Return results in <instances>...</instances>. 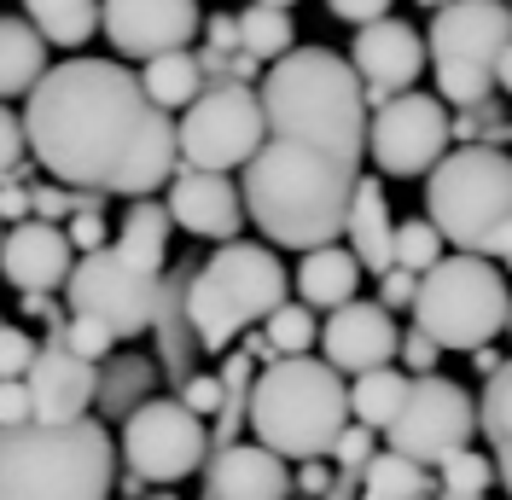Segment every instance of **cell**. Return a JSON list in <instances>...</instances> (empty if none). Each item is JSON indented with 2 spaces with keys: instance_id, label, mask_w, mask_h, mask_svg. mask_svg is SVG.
Instances as JSON below:
<instances>
[{
  "instance_id": "obj_1",
  "label": "cell",
  "mask_w": 512,
  "mask_h": 500,
  "mask_svg": "<svg viewBox=\"0 0 512 500\" xmlns=\"http://www.w3.org/2000/svg\"><path fill=\"white\" fill-rule=\"evenodd\" d=\"M30 157L82 192L152 198L181 169V123L152 105L146 82L111 59L53 64L24 99Z\"/></svg>"
},
{
  "instance_id": "obj_2",
  "label": "cell",
  "mask_w": 512,
  "mask_h": 500,
  "mask_svg": "<svg viewBox=\"0 0 512 500\" xmlns=\"http://www.w3.org/2000/svg\"><path fill=\"white\" fill-rule=\"evenodd\" d=\"M239 187H245V210H251V227H262V239L303 256V250L344 239L361 163L326 152L315 140L268 134L262 152L245 163Z\"/></svg>"
},
{
  "instance_id": "obj_3",
  "label": "cell",
  "mask_w": 512,
  "mask_h": 500,
  "mask_svg": "<svg viewBox=\"0 0 512 500\" xmlns=\"http://www.w3.org/2000/svg\"><path fill=\"white\" fill-rule=\"evenodd\" d=\"M262 111H268V134H291V140H315L326 152L361 163L367 157V128H373V105H367V82L344 53L332 47H291L286 59L262 70Z\"/></svg>"
},
{
  "instance_id": "obj_4",
  "label": "cell",
  "mask_w": 512,
  "mask_h": 500,
  "mask_svg": "<svg viewBox=\"0 0 512 500\" xmlns=\"http://www.w3.org/2000/svg\"><path fill=\"white\" fill-rule=\"evenodd\" d=\"M123 448L111 425L82 413L70 425H0V500H111Z\"/></svg>"
},
{
  "instance_id": "obj_5",
  "label": "cell",
  "mask_w": 512,
  "mask_h": 500,
  "mask_svg": "<svg viewBox=\"0 0 512 500\" xmlns=\"http://www.w3.org/2000/svg\"><path fill=\"white\" fill-rule=\"evenodd\" d=\"M355 425L350 384L332 361L315 355H280L274 367L256 373L251 431L286 460H326L332 442Z\"/></svg>"
},
{
  "instance_id": "obj_6",
  "label": "cell",
  "mask_w": 512,
  "mask_h": 500,
  "mask_svg": "<svg viewBox=\"0 0 512 500\" xmlns=\"http://www.w3.org/2000/svg\"><path fill=\"white\" fill-rule=\"evenodd\" d=\"M425 216L454 250H478L512 268V152L460 146L425 175Z\"/></svg>"
},
{
  "instance_id": "obj_7",
  "label": "cell",
  "mask_w": 512,
  "mask_h": 500,
  "mask_svg": "<svg viewBox=\"0 0 512 500\" xmlns=\"http://www.w3.org/2000/svg\"><path fill=\"white\" fill-rule=\"evenodd\" d=\"M286 297H291V274L280 268L274 250L251 245V239H227V245H216V256H204L192 268L187 314L204 355H227L256 320H268Z\"/></svg>"
},
{
  "instance_id": "obj_8",
  "label": "cell",
  "mask_w": 512,
  "mask_h": 500,
  "mask_svg": "<svg viewBox=\"0 0 512 500\" xmlns=\"http://www.w3.org/2000/svg\"><path fill=\"white\" fill-rule=\"evenodd\" d=\"M512 320V291L507 274L495 256H478V250H454L443 256L431 274H419V297H414V326L431 332L443 349H472L495 344Z\"/></svg>"
},
{
  "instance_id": "obj_9",
  "label": "cell",
  "mask_w": 512,
  "mask_h": 500,
  "mask_svg": "<svg viewBox=\"0 0 512 500\" xmlns=\"http://www.w3.org/2000/svg\"><path fill=\"white\" fill-rule=\"evenodd\" d=\"M117 448H123V466L134 477H146L152 489H175L210 466L216 437H210V419L192 413L181 396H152L140 413L123 419Z\"/></svg>"
},
{
  "instance_id": "obj_10",
  "label": "cell",
  "mask_w": 512,
  "mask_h": 500,
  "mask_svg": "<svg viewBox=\"0 0 512 500\" xmlns=\"http://www.w3.org/2000/svg\"><path fill=\"white\" fill-rule=\"evenodd\" d=\"M268 140V111L251 82H210L181 111V163L192 169H245Z\"/></svg>"
},
{
  "instance_id": "obj_11",
  "label": "cell",
  "mask_w": 512,
  "mask_h": 500,
  "mask_svg": "<svg viewBox=\"0 0 512 500\" xmlns=\"http://www.w3.org/2000/svg\"><path fill=\"white\" fill-rule=\"evenodd\" d=\"M448 146H454V111L448 99L419 94V88L384 99L367 128V157L390 181H425L448 157Z\"/></svg>"
},
{
  "instance_id": "obj_12",
  "label": "cell",
  "mask_w": 512,
  "mask_h": 500,
  "mask_svg": "<svg viewBox=\"0 0 512 500\" xmlns=\"http://www.w3.org/2000/svg\"><path fill=\"white\" fill-rule=\"evenodd\" d=\"M158 291H163V274H140V268H128L123 256H117V245L76 256L70 285H64L70 314H99V320H111L117 338H140V332H152V320H158Z\"/></svg>"
},
{
  "instance_id": "obj_13",
  "label": "cell",
  "mask_w": 512,
  "mask_h": 500,
  "mask_svg": "<svg viewBox=\"0 0 512 500\" xmlns=\"http://www.w3.org/2000/svg\"><path fill=\"white\" fill-rule=\"evenodd\" d=\"M384 437H390L396 454H408L419 466H443L448 454L472 448V437H478V402L454 378L425 373V378H414L408 407L396 413V425Z\"/></svg>"
},
{
  "instance_id": "obj_14",
  "label": "cell",
  "mask_w": 512,
  "mask_h": 500,
  "mask_svg": "<svg viewBox=\"0 0 512 500\" xmlns=\"http://www.w3.org/2000/svg\"><path fill=\"white\" fill-rule=\"evenodd\" d=\"M99 30L111 35V47L123 59H158L187 47L204 30L198 0H99Z\"/></svg>"
},
{
  "instance_id": "obj_15",
  "label": "cell",
  "mask_w": 512,
  "mask_h": 500,
  "mask_svg": "<svg viewBox=\"0 0 512 500\" xmlns=\"http://www.w3.org/2000/svg\"><path fill=\"white\" fill-rule=\"evenodd\" d=\"M431 64H501L512 47V0H443L425 30Z\"/></svg>"
},
{
  "instance_id": "obj_16",
  "label": "cell",
  "mask_w": 512,
  "mask_h": 500,
  "mask_svg": "<svg viewBox=\"0 0 512 500\" xmlns=\"http://www.w3.org/2000/svg\"><path fill=\"white\" fill-rule=\"evenodd\" d=\"M431 59V47H425V35L408 24V18H379V24H361L350 41V64L361 70V82H367V105L379 111L384 99L408 94L419 82V70Z\"/></svg>"
},
{
  "instance_id": "obj_17",
  "label": "cell",
  "mask_w": 512,
  "mask_h": 500,
  "mask_svg": "<svg viewBox=\"0 0 512 500\" xmlns=\"http://www.w3.org/2000/svg\"><path fill=\"white\" fill-rule=\"evenodd\" d=\"M169 216L181 233L192 239H210V245H227V239H239L245 233V187H233V175L222 169H192L181 163L175 169V181H169Z\"/></svg>"
},
{
  "instance_id": "obj_18",
  "label": "cell",
  "mask_w": 512,
  "mask_h": 500,
  "mask_svg": "<svg viewBox=\"0 0 512 500\" xmlns=\"http://www.w3.org/2000/svg\"><path fill=\"white\" fill-rule=\"evenodd\" d=\"M390 314L396 309L361 303V297H350L344 309H332L326 320H320V349H326V361H332L344 378L390 367V361L402 355V326H396Z\"/></svg>"
},
{
  "instance_id": "obj_19",
  "label": "cell",
  "mask_w": 512,
  "mask_h": 500,
  "mask_svg": "<svg viewBox=\"0 0 512 500\" xmlns=\"http://www.w3.org/2000/svg\"><path fill=\"white\" fill-rule=\"evenodd\" d=\"M24 384H30V396H35V419L41 425H70L99 396V361L76 355L59 332H47V344L35 355V367L24 373Z\"/></svg>"
},
{
  "instance_id": "obj_20",
  "label": "cell",
  "mask_w": 512,
  "mask_h": 500,
  "mask_svg": "<svg viewBox=\"0 0 512 500\" xmlns=\"http://www.w3.org/2000/svg\"><path fill=\"white\" fill-rule=\"evenodd\" d=\"M76 268V245L64 233V221H18L0 239V280L12 291H64Z\"/></svg>"
},
{
  "instance_id": "obj_21",
  "label": "cell",
  "mask_w": 512,
  "mask_h": 500,
  "mask_svg": "<svg viewBox=\"0 0 512 500\" xmlns=\"http://www.w3.org/2000/svg\"><path fill=\"white\" fill-rule=\"evenodd\" d=\"M297 477H291L286 454H274L268 442H222L210 448V466H204V495L210 500H291Z\"/></svg>"
},
{
  "instance_id": "obj_22",
  "label": "cell",
  "mask_w": 512,
  "mask_h": 500,
  "mask_svg": "<svg viewBox=\"0 0 512 500\" xmlns=\"http://www.w3.org/2000/svg\"><path fill=\"white\" fill-rule=\"evenodd\" d=\"M192 268H198V262H175V268L163 274L158 320H152V332H158V367H163V378H169L175 390H181V384L198 373V361H204V344H198V332H192V314H187Z\"/></svg>"
},
{
  "instance_id": "obj_23",
  "label": "cell",
  "mask_w": 512,
  "mask_h": 500,
  "mask_svg": "<svg viewBox=\"0 0 512 500\" xmlns=\"http://www.w3.org/2000/svg\"><path fill=\"white\" fill-rule=\"evenodd\" d=\"M396 227H402V221L390 216V192H384V181H367V175H361L355 204H350V227H344V245L361 256L367 274L396 268Z\"/></svg>"
},
{
  "instance_id": "obj_24",
  "label": "cell",
  "mask_w": 512,
  "mask_h": 500,
  "mask_svg": "<svg viewBox=\"0 0 512 500\" xmlns=\"http://www.w3.org/2000/svg\"><path fill=\"white\" fill-rule=\"evenodd\" d=\"M158 378L163 367L152 361V355H134V349H111L105 361H99V419L105 425H123L128 413H140V407L158 396Z\"/></svg>"
},
{
  "instance_id": "obj_25",
  "label": "cell",
  "mask_w": 512,
  "mask_h": 500,
  "mask_svg": "<svg viewBox=\"0 0 512 500\" xmlns=\"http://www.w3.org/2000/svg\"><path fill=\"white\" fill-rule=\"evenodd\" d=\"M361 256H355L344 239L338 245H320V250H303L297 256V297L309 303V309H344L355 297V285H361Z\"/></svg>"
},
{
  "instance_id": "obj_26",
  "label": "cell",
  "mask_w": 512,
  "mask_h": 500,
  "mask_svg": "<svg viewBox=\"0 0 512 500\" xmlns=\"http://www.w3.org/2000/svg\"><path fill=\"white\" fill-rule=\"evenodd\" d=\"M169 233H175V216H169V204H158V192L152 198H128L123 210V227H117V256H123L128 268H140V274H163V262H169Z\"/></svg>"
},
{
  "instance_id": "obj_27",
  "label": "cell",
  "mask_w": 512,
  "mask_h": 500,
  "mask_svg": "<svg viewBox=\"0 0 512 500\" xmlns=\"http://www.w3.org/2000/svg\"><path fill=\"white\" fill-rule=\"evenodd\" d=\"M47 35L35 30L30 18H18V12H0V99H30L35 82L53 70L47 64Z\"/></svg>"
},
{
  "instance_id": "obj_28",
  "label": "cell",
  "mask_w": 512,
  "mask_h": 500,
  "mask_svg": "<svg viewBox=\"0 0 512 500\" xmlns=\"http://www.w3.org/2000/svg\"><path fill=\"white\" fill-rule=\"evenodd\" d=\"M408 390H414V373H408L402 361L373 367V373H355L350 378V413L361 425H373V431H390L396 413L408 407Z\"/></svg>"
},
{
  "instance_id": "obj_29",
  "label": "cell",
  "mask_w": 512,
  "mask_h": 500,
  "mask_svg": "<svg viewBox=\"0 0 512 500\" xmlns=\"http://www.w3.org/2000/svg\"><path fill=\"white\" fill-rule=\"evenodd\" d=\"M140 82H146L152 105H163V111H187L192 99L210 88V76H204V59H198V53H187V47H175V53H158V59H146Z\"/></svg>"
},
{
  "instance_id": "obj_30",
  "label": "cell",
  "mask_w": 512,
  "mask_h": 500,
  "mask_svg": "<svg viewBox=\"0 0 512 500\" xmlns=\"http://www.w3.org/2000/svg\"><path fill=\"white\" fill-rule=\"evenodd\" d=\"M361 495H373V500H437L443 483H431L419 460H408V454L390 448V454H373V466L361 471Z\"/></svg>"
},
{
  "instance_id": "obj_31",
  "label": "cell",
  "mask_w": 512,
  "mask_h": 500,
  "mask_svg": "<svg viewBox=\"0 0 512 500\" xmlns=\"http://www.w3.org/2000/svg\"><path fill=\"white\" fill-rule=\"evenodd\" d=\"M24 18L53 47H82L99 30V0H24Z\"/></svg>"
},
{
  "instance_id": "obj_32",
  "label": "cell",
  "mask_w": 512,
  "mask_h": 500,
  "mask_svg": "<svg viewBox=\"0 0 512 500\" xmlns=\"http://www.w3.org/2000/svg\"><path fill=\"white\" fill-rule=\"evenodd\" d=\"M239 41H245V53H256L262 64L286 59L291 47H297V24H291L286 6H262L251 0L245 12H239Z\"/></svg>"
},
{
  "instance_id": "obj_33",
  "label": "cell",
  "mask_w": 512,
  "mask_h": 500,
  "mask_svg": "<svg viewBox=\"0 0 512 500\" xmlns=\"http://www.w3.org/2000/svg\"><path fill=\"white\" fill-rule=\"evenodd\" d=\"M262 332L274 338V349H280V355H309V349L320 344V320H315V309H309L303 297H286L280 309L262 320Z\"/></svg>"
},
{
  "instance_id": "obj_34",
  "label": "cell",
  "mask_w": 512,
  "mask_h": 500,
  "mask_svg": "<svg viewBox=\"0 0 512 500\" xmlns=\"http://www.w3.org/2000/svg\"><path fill=\"white\" fill-rule=\"evenodd\" d=\"M495 88H501V82H495L489 64H437V99H448L454 111L495 99Z\"/></svg>"
},
{
  "instance_id": "obj_35",
  "label": "cell",
  "mask_w": 512,
  "mask_h": 500,
  "mask_svg": "<svg viewBox=\"0 0 512 500\" xmlns=\"http://www.w3.org/2000/svg\"><path fill=\"white\" fill-rule=\"evenodd\" d=\"M443 233H437V221L431 216H414V221H402L396 227V262L402 268H414V274H431L437 262H443Z\"/></svg>"
},
{
  "instance_id": "obj_36",
  "label": "cell",
  "mask_w": 512,
  "mask_h": 500,
  "mask_svg": "<svg viewBox=\"0 0 512 500\" xmlns=\"http://www.w3.org/2000/svg\"><path fill=\"white\" fill-rule=\"evenodd\" d=\"M495 477H501L495 454H483V448H460V454H448L443 466H437V483L454 489V495H489Z\"/></svg>"
},
{
  "instance_id": "obj_37",
  "label": "cell",
  "mask_w": 512,
  "mask_h": 500,
  "mask_svg": "<svg viewBox=\"0 0 512 500\" xmlns=\"http://www.w3.org/2000/svg\"><path fill=\"white\" fill-rule=\"evenodd\" d=\"M478 425H483V437H489V448H495V442H512V361H501L495 373L483 378Z\"/></svg>"
},
{
  "instance_id": "obj_38",
  "label": "cell",
  "mask_w": 512,
  "mask_h": 500,
  "mask_svg": "<svg viewBox=\"0 0 512 500\" xmlns=\"http://www.w3.org/2000/svg\"><path fill=\"white\" fill-rule=\"evenodd\" d=\"M454 140H460V146H507L512 140V117L495 111V99L466 105V111H454Z\"/></svg>"
},
{
  "instance_id": "obj_39",
  "label": "cell",
  "mask_w": 512,
  "mask_h": 500,
  "mask_svg": "<svg viewBox=\"0 0 512 500\" xmlns=\"http://www.w3.org/2000/svg\"><path fill=\"white\" fill-rule=\"evenodd\" d=\"M53 332H59V338L76 349V355H88V361H105L111 349L123 344V338L111 332V320H99V314H70V320H59Z\"/></svg>"
},
{
  "instance_id": "obj_40",
  "label": "cell",
  "mask_w": 512,
  "mask_h": 500,
  "mask_svg": "<svg viewBox=\"0 0 512 500\" xmlns=\"http://www.w3.org/2000/svg\"><path fill=\"white\" fill-rule=\"evenodd\" d=\"M24 157H30V128H24L18 111H6V99H0V187L24 175Z\"/></svg>"
},
{
  "instance_id": "obj_41",
  "label": "cell",
  "mask_w": 512,
  "mask_h": 500,
  "mask_svg": "<svg viewBox=\"0 0 512 500\" xmlns=\"http://www.w3.org/2000/svg\"><path fill=\"white\" fill-rule=\"evenodd\" d=\"M373 437H379V431L355 419L350 431H344V437L332 442V454H326V460H332V466L344 471V477H361V471L373 466Z\"/></svg>"
},
{
  "instance_id": "obj_42",
  "label": "cell",
  "mask_w": 512,
  "mask_h": 500,
  "mask_svg": "<svg viewBox=\"0 0 512 500\" xmlns=\"http://www.w3.org/2000/svg\"><path fill=\"white\" fill-rule=\"evenodd\" d=\"M35 355H41V344H35L30 332L0 320V378H24L35 367Z\"/></svg>"
},
{
  "instance_id": "obj_43",
  "label": "cell",
  "mask_w": 512,
  "mask_h": 500,
  "mask_svg": "<svg viewBox=\"0 0 512 500\" xmlns=\"http://www.w3.org/2000/svg\"><path fill=\"white\" fill-rule=\"evenodd\" d=\"M181 402L192 407V413H204L210 425H216V413H222V373H192L181 390H175Z\"/></svg>"
},
{
  "instance_id": "obj_44",
  "label": "cell",
  "mask_w": 512,
  "mask_h": 500,
  "mask_svg": "<svg viewBox=\"0 0 512 500\" xmlns=\"http://www.w3.org/2000/svg\"><path fill=\"white\" fill-rule=\"evenodd\" d=\"M64 233H70L76 256H88V250H105V245H111V227H105V216H99V210H76V216L64 221Z\"/></svg>"
},
{
  "instance_id": "obj_45",
  "label": "cell",
  "mask_w": 512,
  "mask_h": 500,
  "mask_svg": "<svg viewBox=\"0 0 512 500\" xmlns=\"http://www.w3.org/2000/svg\"><path fill=\"white\" fill-rule=\"evenodd\" d=\"M437 355H443V344H437L431 332H419V326H414V332H402V355H396V361H402L414 378L437 373Z\"/></svg>"
},
{
  "instance_id": "obj_46",
  "label": "cell",
  "mask_w": 512,
  "mask_h": 500,
  "mask_svg": "<svg viewBox=\"0 0 512 500\" xmlns=\"http://www.w3.org/2000/svg\"><path fill=\"white\" fill-rule=\"evenodd\" d=\"M414 297H419V274L414 268L396 262V268H384L379 274V303L384 309H414Z\"/></svg>"
},
{
  "instance_id": "obj_47",
  "label": "cell",
  "mask_w": 512,
  "mask_h": 500,
  "mask_svg": "<svg viewBox=\"0 0 512 500\" xmlns=\"http://www.w3.org/2000/svg\"><path fill=\"white\" fill-rule=\"evenodd\" d=\"M35 419V396L24 378H0V425H30Z\"/></svg>"
},
{
  "instance_id": "obj_48",
  "label": "cell",
  "mask_w": 512,
  "mask_h": 500,
  "mask_svg": "<svg viewBox=\"0 0 512 500\" xmlns=\"http://www.w3.org/2000/svg\"><path fill=\"white\" fill-rule=\"evenodd\" d=\"M326 12L338 18V24H379V18H390V0H326Z\"/></svg>"
},
{
  "instance_id": "obj_49",
  "label": "cell",
  "mask_w": 512,
  "mask_h": 500,
  "mask_svg": "<svg viewBox=\"0 0 512 500\" xmlns=\"http://www.w3.org/2000/svg\"><path fill=\"white\" fill-rule=\"evenodd\" d=\"M30 216H35V187H24V175H18V181L0 187V221L18 227V221H30Z\"/></svg>"
},
{
  "instance_id": "obj_50",
  "label": "cell",
  "mask_w": 512,
  "mask_h": 500,
  "mask_svg": "<svg viewBox=\"0 0 512 500\" xmlns=\"http://www.w3.org/2000/svg\"><path fill=\"white\" fill-rule=\"evenodd\" d=\"M332 483H338V477H332L326 460H297V489H303V495H326Z\"/></svg>"
},
{
  "instance_id": "obj_51",
  "label": "cell",
  "mask_w": 512,
  "mask_h": 500,
  "mask_svg": "<svg viewBox=\"0 0 512 500\" xmlns=\"http://www.w3.org/2000/svg\"><path fill=\"white\" fill-rule=\"evenodd\" d=\"M18 297H24V314H30V320H47V326L64 320V314L53 309V291H18Z\"/></svg>"
},
{
  "instance_id": "obj_52",
  "label": "cell",
  "mask_w": 512,
  "mask_h": 500,
  "mask_svg": "<svg viewBox=\"0 0 512 500\" xmlns=\"http://www.w3.org/2000/svg\"><path fill=\"white\" fill-rule=\"evenodd\" d=\"M489 454H495V471H501V483H507V495H512V442H495Z\"/></svg>"
},
{
  "instance_id": "obj_53",
  "label": "cell",
  "mask_w": 512,
  "mask_h": 500,
  "mask_svg": "<svg viewBox=\"0 0 512 500\" xmlns=\"http://www.w3.org/2000/svg\"><path fill=\"white\" fill-rule=\"evenodd\" d=\"M472 367H478L483 378L495 373V367H501V355H495V344H483V349H472Z\"/></svg>"
},
{
  "instance_id": "obj_54",
  "label": "cell",
  "mask_w": 512,
  "mask_h": 500,
  "mask_svg": "<svg viewBox=\"0 0 512 500\" xmlns=\"http://www.w3.org/2000/svg\"><path fill=\"white\" fill-rule=\"evenodd\" d=\"M495 82H501V88H507V94H512V47H507V53H501V64H495Z\"/></svg>"
},
{
  "instance_id": "obj_55",
  "label": "cell",
  "mask_w": 512,
  "mask_h": 500,
  "mask_svg": "<svg viewBox=\"0 0 512 500\" xmlns=\"http://www.w3.org/2000/svg\"><path fill=\"white\" fill-rule=\"evenodd\" d=\"M437 500H483V495H454V489H443Z\"/></svg>"
},
{
  "instance_id": "obj_56",
  "label": "cell",
  "mask_w": 512,
  "mask_h": 500,
  "mask_svg": "<svg viewBox=\"0 0 512 500\" xmlns=\"http://www.w3.org/2000/svg\"><path fill=\"white\" fill-rule=\"evenodd\" d=\"M262 6H286V12H291V6H297V0H262Z\"/></svg>"
},
{
  "instance_id": "obj_57",
  "label": "cell",
  "mask_w": 512,
  "mask_h": 500,
  "mask_svg": "<svg viewBox=\"0 0 512 500\" xmlns=\"http://www.w3.org/2000/svg\"><path fill=\"white\" fill-rule=\"evenodd\" d=\"M152 500H175V495H169V489H158V495H152Z\"/></svg>"
},
{
  "instance_id": "obj_58",
  "label": "cell",
  "mask_w": 512,
  "mask_h": 500,
  "mask_svg": "<svg viewBox=\"0 0 512 500\" xmlns=\"http://www.w3.org/2000/svg\"><path fill=\"white\" fill-rule=\"evenodd\" d=\"M0 239H6V221H0Z\"/></svg>"
},
{
  "instance_id": "obj_59",
  "label": "cell",
  "mask_w": 512,
  "mask_h": 500,
  "mask_svg": "<svg viewBox=\"0 0 512 500\" xmlns=\"http://www.w3.org/2000/svg\"><path fill=\"white\" fill-rule=\"evenodd\" d=\"M361 500H373V495H361Z\"/></svg>"
},
{
  "instance_id": "obj_60",
  "label": "cell",
  "mask_w": 512,
  "mask_h": 500,
  "mask_svg": "<svg viewBox=\"0 0 512 500\" xmlns=\"http://www.w3.org/2000/svg\"><path fill=\"white\" fill-rule=\"evenodd\" d=\"M507 332H512V320H507Z\"/></svg>"
},
{
  "instance_id": "obj_61",
  "label": "cell",
  "mask_w": 512,
  "mask_h": 500,
  "mask_svg": "<svg viewBox=\"0 0 512 500\" xmlns=\"http://www.w3.org/2000/svg\"><path fill=\"white\" fill-rule=\"evenodd\" d=\"M507 274H512V268H507Z\"/></svg>"
}]
</instances>
